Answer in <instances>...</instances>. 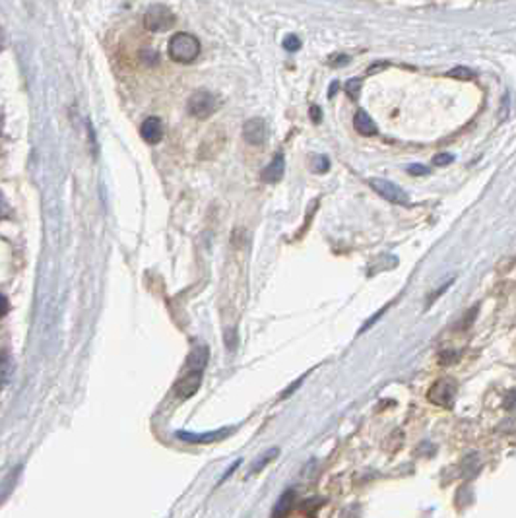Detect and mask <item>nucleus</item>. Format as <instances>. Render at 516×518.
I'll list each match as a JSON object with an SVG mask.
<instances>
[{"label":"nucleus","mask_w":516,"mask_h":518,"mask_svg":"<svg viewBox=\"0 0 516 518\" xmlns=\"http://www.w3.org/2000/svg\"><path fill=\"white\" fill-rule=\"evenodd\" d=\"M10 375H12V357L8 352L0 350V388L6 385Z\"/></svg>","instance_id":"4468645a"},{"label":"nucleus","mask_w":516,"mask_h":518,"mask_svg":"<svg viewBox=\"0 0 516 518\" xmlns=\"http://www.w3.org/2000/svg\"><path fill=\"white\" fill-rule=\"evenodd\" d=\"M235 431V427L228 429H216V431H210V433H188V431H177L175 437L183 442H188V445H208V442H218L228 439L231 433Z\"/></svg>","instance_id":"39448f33"},{"label":"nucleus","mask_w":516,"mask_h":518,"mask_svg":"<svg viewBox=\"0 0 516 518\" xmlns=\"http://www.w3.org/2000/svg\"><path fill=\"white\" fill-rule=\"evenodd\" d=\"M345 63H350V56L342 55V56H338L336 61H334V63H332V64H334V66H344Z\"/></svg>","instance_id":"c85d7f7f"},{"label":"nucleus","mask_w":516,"mask_h":518,"mask_svg":"<svg viewBox=\"0 0 516 518\" xmlns=\"http://www.w3.org/2000/svg\"><path fill=\"white\" fill-rule=\"evenodd\" d=\"M208 360H210V350L206 345H198L194 347L188 360H186V369L188 371H202L204 373V367L208 365Z\"/></svg>","instance_id":"9b49d317"},{"label":"nucleus","mask_w":516,"mask_h":518,"mask_svg":"<svg viewBox=\"0 0 516 518\" xmlns=\"http://www.w3.org/2000/svg\"><path fill=\"white\" fill-rule=\"evenodd\" d=\"M447 76L448 78H458V80H472L475 74L470 68H466V66H456V68L448 70Z\"/></svg>","instance_id":"f3484780"},{"label":"nucleus","mask_w":516,"mask_h":518,"mask_svg":"<svg viewBox=\"0 0 516 518\" xmlns=\"http://www.w3.org/2000/svg\"><path fill=\"white\" fill-rule=\"evenodd\" d=\"M226 344H228V347L233 352L235 347H237V338H235V332L233 330H229L226 332Z\"/></svg>","instance_id":"5701e85b"},{"label":"nucleus","mask_w":516,"mask_h":518,"mask_svg":"<svg viewBox=\"0 0 516 518\" xmlns=\"http://www.w3.org/2000/svg\"><path fill=\"white\" fill-rule=\"evenodd\" d=\"M293 503H295V489L283 491L282 497L278 499V503H275L274 512H272V518H285V514L291 511Z\"/></svg>","instance_id":"ddd939ff"},{"label":"nucleus","mask_w":516,"mask_h":518,"mask_svg":"<svg viewBox=\"0 0 516 518\" xmlns=\"http://www.w3.org/2000/svg\"><path fill=\"white\" fill-rule=\"evenodd\" d=\"M241 462H243L241 458H239V460H235V462L231 464V468H229V470H228V474H226V476H223V477H221V479H220V484H223V482H228L229 477L233 476V472L237 470V468H239V466H241Z\"/></svg>","instance_id":"b1692460"},{"label":"nucleus","mask_w":516,"mask_h":518,"mask_svg":"<svg viewBox=\"0 0 516 518\" xmlns=\"http://www.w3.org/2000/svg\"><path fill=\"white\" fill-rule=\"evenodd\" d=\"M361 86H363V78H351L345 83V91L350 93L351 99H358L359 91H361Z\"/></svg>","instance_id":"dca6fc26"},{"label":"nucleus","mask_w":516,"mask_h":518,"mask_svg":"<svg viewBox=\"0 0 516 518\" xmlns=\"http://www.w3.org/2000/svg\"><path fill=\"white\" fill-rule=\"evenodd\" d=\"M310 121H313V123H320V121H323V111H320V107H317V105L310 107Z\"/></svg>","instance_id":"4be33fe9"},{"label":"nucleus","mask_w":516,"mask_h":518,"mask_svg":"<svg viewBox=\"0 0 516 518\" xmlns=\"http://www.w3.org/2000/svg\"><path fill=\"white\" fill-rule=\"evenodd\" d=\"M278 454H280V449H278V447L266 450V452H262V454L258 456V460L253 464V468H251V474H258V472H260L262 468H266V464L272 462V460H274Z\"/></svg>","instance_id":"2eb2a0df"},{"label":"nucleus","mask_w":516,"mask_h":518,"mask_svg":"<svg viewBox=\"0 0 516 518\" xmlns=\"http://www.w3.org/2000/svg\"><path fill=\"white\" fill-rule=\"evenodd\" d=\"M315 166H317V171L324 173V171H328V167H330V161H328V158H326V156H318L317 161H315Z\"/></svg>","instance_id":"412c9836"},{"label":"nucleus","mask_w":516,"mask_h":518,"mask_svg":"<svg viewBox=\"0 0 516 518\" xmlns=\"http://www.w3.org/2000/svg\"><path fill=\"white\" fill-rule=\"evenodd\" d=\"M408 173H410V175H415V177H421V175H427L429 169H427L425 166H420V163H413V166L408 167Z\"/></svg>","instance_id":"aec40b11"},{"label":"nucleus","mask_w":516,"mask_h":518,"mask_svg":"<svg viewBox=\"0 0 516 518\" xmlns=\"http://www.w3.org/2000/svg\"><path fill=\"white\" fill-rule=\"evenodd\" d=\"M456 396V382L452 379H440L429 388V400L440 408H452Z\"/></svg>","instance_id":"7ed1b4c3"},{"label":"nucleus","mask_w":516,"mask_h":518,"mask_svg":"<svg viewBox=\"0 0 516 518\" xmlns=\"http://www.w3.org/2000/svg\"><path fill=\"white\" fill-rule=\"evenodd\" d=\"M268 136V126L262 118H251L243 126V138L251 146H262Z\"/></svg>","instance_id":"6e6552de"},{"label":"nucleus","mask_w":516,"mask_h":518,"mask_svg":"<svg viewBox=\"0 0 516 518\" xmlns=\"http://www.w3.org/2000/svg\"><path fill=\"white\" fill-rule=\"evenodd\" d=\"M353 125H355V131H358L359 134H363V136H375V134H379V128H377V125L373 123V118L369 117L363 109L355 113V117H353Z\"/></svg>","instance_id":"f8f14e48"},{"label":"nucleus","mask_w":516,"mask_h":518,"mask_svg":"<svg viewBox=\"0 0 516 518\" xmlns=\"http://www.w3.org/2000/svg\"><path fill=\"white\" fill-rule=\"evenodd\" d=\"M144 26L148 31H153V34L169 31L175 26V14L163 4H156L146 12Z\"/></svg>","instance_id":"f03ea898"},{"label":"nucleus","mask_w":516,"mask_h":518,"mask_svg":"<svg viewBox=\"0 0 516 518\" xmlns=\"http://www.w3.org/2000/svg\"><path fill=\"white\" fill-rule=\"evenodd\" d=\"M140 134H142V138H144L146 142L158 144L159 140L163 138V123H161V118L158 117L146 118L144 123H142V128H140Z\"/></svg>","instance_id":"9d476101"},{"label":"nucleus","mask_w":516,"mask_h":518,"mask_svg":"<svg viewBox=\"0 0 516 518\" xmlns=\"http://www.w3.org/2000/svg\"><path fill=\"white\" fill-rule=\"evenodd\" d=\"M0 49H2V37H0Z\"/></svg>","instance_id":"7c9ffc66"},{"label":"nucleus","mask_w":516,"mask_h":518,"mask_svg":"<svg viewBox=\"0 0 516 518\" xmlns=\"http://www.w3.org/2000/svg\"><path fill=\"white\" fill-rule=\"evenodd\" d=\"M283 173H285V161H283V156L282 153H275L274 159L262 169L260 179L264 181V183H270V185H272V183H280L283 177Z\"/></svg>","instance_id":"1a4fd4ad"},{"label":"nucleus","mask_w":516,"mask_h":518,"mask_svg":"<svg viewBox=\"0 0 516 518\" xmlns=\"http://www.w3.org/2000/svg\"><path fill=\"white\" fill-rule=\"evenodd\" d=\"M452 161H455V156H450V153H439V156H435L433 158V163L439 167L450 166Z\"/></svg>","instance_id":"6ab92c4d"},{"label":"nucleus","mask_w":516,"mask_h":518,"mask_svg":"<svg viewBox=\"0 0 516 518\" xmlns=\"http://www.w3.org/2000/svg\"><path fill=\"white\" fill-rule=\"evenodd\" d=\"M8 214V202L4 198V194L0 193V218H4Z\"/></svg>","instance_id":"a878e982"},{"label":"nucleus","mask_w":516,"mask_h":518,"mask_svg":"<svg viewBox=\"0 0 516 518\" xmlns=\"http://www.w3.org/2000/svg\"><path fill=\"white\" fill-rule=\"evenodd\" d=\"M386 311V307H385V309H380V311L379 313H377V315H373V318H371V320H369V323H367V325H365L363 326V328H361V332H365V330H367V328H371V326H373V323H375V320H379V318H380V315H383V313H385Z\"/></svg>","instance_id":"bb28decb"},{"label":"nucleus","mask_w":516,"mask_h":518,"mask_svg":"<svg viewBox=\"0 0 516 518\" xmlns=\"http://www.w3.org/2000/svg\"><path fill=\"white\" fill-rule=\"evenodd\" d=\"M200 55V41L191 34L173 35L169 41V56L175 63L188 64L196 61Z\"/></svg>","instance_id":"f257e3e1"},{"label":"nucleus","mask_w":516,"mask_h":518,"mask_svg":"<svg viewBox=\"0 0 516 518\" xmlns=\"http://www.w3.org/2000/svg\"><path fill=\"white\" fill-rule=\"evenodd\" d=\"M283 47L288 49L289 53H295L297 49L301 47V39H299L297 35H288V37L283 39Z\"/></svg>","instance_id":"a211bd4d"},{"label":"nucleus","mask_w":516,"mask_h":518,"mask_svg":"<svg viewBox=\"0 0 516 518\" xmlns=\"http://www.w3.org/2000/svg\"><path fill=\"white\" fill-rule=\"evenodd\" d=\"M200 385H202V371H188L183 379L177 380V385L173 387V394L179 400H188L198 392Z\"/></svg>","instance_id":"0eeeda50"},{"label":"nucleus","mask_w":516,"mask_h":518,"mask_svg":"<svg viewBox=\"0 0 516 518\" xmlns=\"http://www.w3.org/2000/svg\"><path fill=\"white\" fill-rule=\"evenodd\" d=\"M369 187L375 191V193H379L385 200L393 202V204H408L410 198H408V194L398 187V185H394L390 181L386 179H369Z\"/></svg>","instance_id":"20e7f679"},{"label":"nucleus","mask_w":516,"mask_h":518,"mask_svg":"<svg viewBox=\"0 0 516 518\" xmlns=\"http://www.w3.org/2000/svg\"><path fill=\"white\" fill-rule=\"evenodd\" d=\"M301 382H303V379H299V380H295V382H293V385H291V387H289V388H288V390H283V394H282V398H288L289 394L293 392V390H295V388H297V387H299V385H301Z\"/></svg>","instance_id":"cd10ccee"},{"label":"nucleus","mask_w":516,"mask_h":518,"mask_svg":"<svg viewBox=\"0 0 516 518\" xmlns=\"http://www.w3.org/2000/svg\"><path fill=\"white\" fill-rule=\"evenodd\" d=\"M336 90H338V83H332V86H330V97L336 93Z\"/></svg>","instance_id":"c756f323"},{"label":"nucleus","mask_w":516,"mask_h":518,"mask_svg":"<svg viewBox=\"0 0 516 518\" xmlns=\"http://www.w3.org/2000/svg\"><path fill=\"white\" fill-rule=\"evenodd\" d=\"M8 309H10V305H8V299L0 293V318L4 317L8 313Z\"/></svg>","instance_id":"393cba45"},{"label":"nucleus","mask_w":516,"mask_h":518,"mask_svg":"<svg viewBox=\"0 0 516 518\" xmlns=\"http://www.w3.org/2000/svg\"><path fill=\"white\" fill-rule=\"evenodd\" d=\"M216 111V97L208 91H196L188 99V113L196 118H208Z\"/></svg>","instance_id":"423d86ee"}]
</instances>
